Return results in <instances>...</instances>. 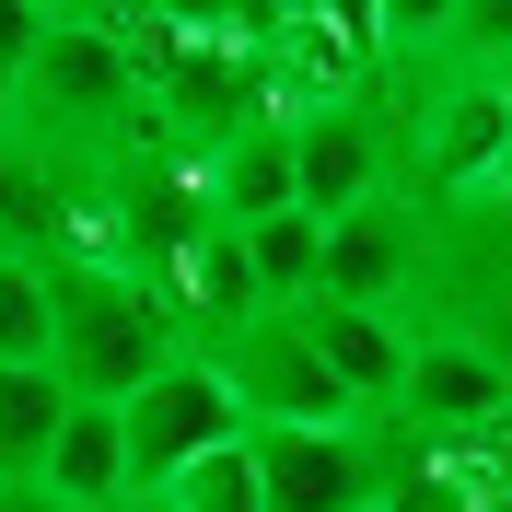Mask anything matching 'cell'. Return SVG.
Masks as SVG:
<instances>
[{
  "instance_id": "3957f363",
  "label": "cell",
  "mask_w": 512,
  "mask_h": 512,
  "mask_svg": "<svg viewBox=\"0 0 512 512\" xmlns=\"http://www.w3.org/2000/svg\"><path fill=\"white\" fill-rule=\"evenodd\" d=\"M117 431H128V489H175L198 454L245 443V408H233V384H222L210 350H175V361L117 408Z\"/></svg>"
},
{
  "instance_id": "7c38bea8",
  "label": "cell",
  "mask_w": 512,
  "mask_h": 512,
  "mask_svg": "<svg viewBox=\"0 0 512 512\" xmlns=\"http://www.w3.org/2000/svg\"><path fill=\"white\" fill-rule=\"evenodd\" d=\"M163 501H175V512H268V489H256V454L222 443V454H198V466L163 489Z\"/></svg>"
},
{
  "instance_id": "9c48e42d",
  "label": "cell",
  "mask_w": 512,
  "mask_h": 512,
  "mask_svg": "<svg viewBox=\"0 0 512 512\" xmlns=\"http://www.w3.org/2000/svg\"><path fill=\"white\" fill-rule=\"evenodd\" d=\"M59 431H70V384H59V361L0 373V489H35V478H47Z\"/></svg>"
},
{
  "instance_id": "52a82bcc",
  "label": "cell",
  "mask_w": 512,
  "mask_h": 512,
  "mask_svg": "<svg viewBox=\"0 0 512 512\" xmlns=\"http://www.w3.org/2000/svg\"><path fill=\"white\" fill-rule=\"evenodd\" d=\"M303 315V338L326 350V373L350 384V408H396V384H408V326L396 315H350V303H291Z\"/></svg>"
},
{
  "instance_id": "5b68a950",
  "label": "cell",
  "mask_w": 512,
  "mask_h": 512,
  "mask_svg": "<svg viewBox=\"0 0 512 512\" xmlns=\"http://www.w3.org/2000/svg\"><path fill=\"white\" fill-rule=\"evenodd\" d=\"M419 280H431V210H419L408 187L373 198V210H350V222H326V280L315 303H350V315H419Z\"/></svg>"
},
{
  "instance_id": "4fadbf2b",
  "label": "cell",
  "mask_w": 512,
  "mask_h": 512,
  "mask_svg": "<svg viewBox=\"0 0 512 512\" xmlns=\"http://www.w3.org/2000/svg\"><path fill=\"white\" fill-rule=\"evenodd\" d=\"M0 512H70V501H47V489H0Z\"/></svg>"
},
{
  "instance_id": "ba28073f",
  "label": "cell",
  "mask_w": 512,
  "mask_h": 512,
  "mask_svg": "<svg viewBox=\"0 0 512 512\" xmlns=\"http://www.w3.org/2000/svg\"><path fill=\"white\" fill-rule=\"evenodd\" d=\"M47 501H70V512H117L128 501V431H117V408H82L70 396V431H59V454H47Z\"/></svg>"
},
{
  "instance_id": "7a4b0ae2",
  "label": "cell",
  "mask_w": 512,
  "mask_h": 512,
  "mask_svg": "<svg viewBox=\"0 0 512 512\" xmlns=\"http://www.w3.org/2000/svg\"><path fill=\"white\" fill-rule=\"evenodd\" d=\"M198 350L222 361L233 408H245V431H350V384L326 373V350L303 338V315H268L256 303L245 326H222V338H198Z\"/></svg>"
},
{
  "instance_id": "6da1fadb",
  "label": "cell",
  "mask_w": 512,
  "mask_h": 512,
  "mask_svg": "<svg viewBox=\"0 0 512 512\" xmlns=\"http://www.w3.org/2000/svg\"><path fill=\"white\" fill-rule=\"evenodd\" d=\"M175 350H187V326H175L163 280H140V268H59V350L47 361H59V384L82 408H128Z\"/></svg>"
},
{
  "instance_id": "277c9868",
  "label": "cell",
  "mask_w": 512,
  "mask_h": 512,
  "mask_svg": "<svg viewBox=\"0 0 512 512\" xmlns=\"http://www.w3.org/2000/svg\"><path fill=\"white\" fill-rule=\"evenodd\" d=\"M396 419L443 454H478L512 431V361L454 338V326H408V384H396Z\"/></svg>"
},
{
  "instance_id": "8fae6325",
  "label": "cell",
  "mask_w": 512,
  "mask_h": 512,
  "mask_svg": "<svg viewBox=\"0 0 512 512\" xmlns=\"http://www.w3.org/2000/svg\"><path fill=\"white\" fill-rule=\"evenodd\" d=\"M59 350V268L47 256H0V373Z\"/></svg>"
},
{
  "instance_id": "8992f818",
  "label": "cell",
  "mask_w": 512,
  "mask_h": 512,
  "mask_svg": "<svg viewBox=\"0 0 512 512\" xmlns=\"http://www.w3.org/2000/svg\"><path fill=\"white\" fill-rule=\"evenodd\" d=\"M268 512H384V443L373 419L350 431H245Z\"/></svg>"
},
{
  "instance_id": "30bf717a",
  "label": "cell",
  "mask_w": 512,
  "mask_h": 512,
  "mask_svg": "<svg viewBox=\"0 0 512 512\" xmlns=\"http://www.w3.org/2000/svg\"><path fill=\"white\" fill-rule=\"evenodd\" d=\"M233 256H245V291H256V303L291 315V303H315V280H326V222H315V210H280V222L233 233Z\"/></svg>"
}]
</instances>
